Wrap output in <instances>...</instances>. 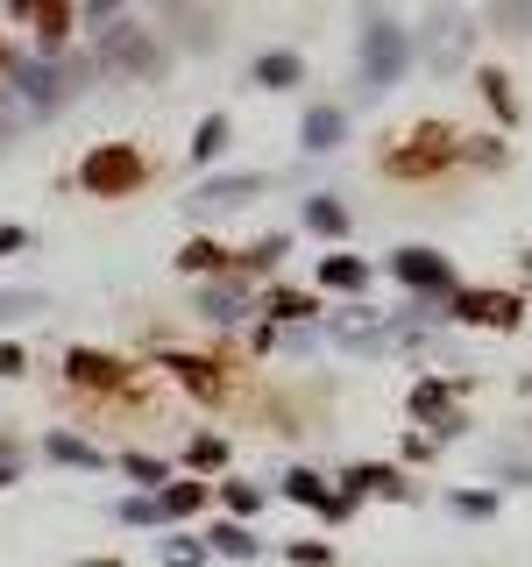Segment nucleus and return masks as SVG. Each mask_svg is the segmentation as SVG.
<instances>
[{"label":"nucleus","mask_w":532,"mask_h":567,"mask_svg":"<svg viewBox=\"0 0 532 567\" xmlns=\"http://www.w3.org/2000/svg\"><path fill=\"white\" fill-rule=\"evenodd\" d=\"M93 192H135L142 185V156L135 149H121V142H107V149H93L86 156V171H79Z\"/></svg>","instance_id":"nucleus-1"},{"label":"nucleus","mask_w":532,"mask_h":567,"mask_svg":"<svg viewBox=\"0 0 532 567\" xmlns=\"http://www.w3.org/2000/svg\"><path fill=\"white\" fill-rule=\"evenodd\" d=\"M391 270H398L412 291H426V298H447V291H454V270H447L433 249H398V263H391Z\"/></svg>","instance_id":"nucleus-2"},{"label":"nucleus","mask_w":532,"mask_h":567,"mask_svg":"<svg viewBox=\"0 0 532 567\" xmlns=\"http://www.w3.org/2000/svg\"><path fill=\"white\" fill-rule=\"evenodd\" d=\"M398 64H405V36L376 22V29H369V86H384V78H398Z\"/></svg>","instance_id":"nucleus-3"},{"label":"nucleus","mask_w":532,"mask_h":567,"mask_svg":"<svg viewBox=\"0 0 532 567\" xmlns=\"http://www.w3.org/2000/svg\"><path fill=\"white\" fill-rule=\"evenodd\" d=\"M107 57L128 64V71H157V50H149V36H142V29H121V22L107 29Z\"/></svg>","instance_id":"nucleus-4"},{"label":"nucleus","mask_w":532,"mask_h":567,"mask_svg":"<svg viewBox=\"0 0 532 567\" xmlns=\"http://www.w3.org/2000/svg\"><path fill=\"white\" fill-rule=\"evenodd\" d=\"M412 404H419V419H426L433 433H454V426H462V419L447 412V390H440V383H419V390H412Z\"/></svg>","instance_id":"nucleus-5"},{"label":"nucleus","mask_w":532,"mask_h":567,"mask_svg":"<svg viewBox=\"0 0 532 567\" xmlns=\"http://www.w3.org/2000/svg\"><path fill=\"white\" fill-rule=\"evenodd\" d=\"M64 369L86 376V383H100V390H128V369H121V362H100V355H71Z\"/></svg>","instance_id":"nucleus-6"},{"label":"nucleus","mask_w":532,"mask_h":567,"mask_svg":"<svg viewBox=\"0 0 532 567\" xmlns=\"http://www.w3.org/2000/svg\"><path fill=\"white\" fill-rule=\"evenodd\" d=\"M320 284H334V291H362V284H369V263H362V256H327V263H320Z\"/></svg>","instance_id":"nucleus-7"},{"label":"nucleus","mask_w":532,"mask_h":567,"mask_svg":"<svg viewBox=\"0 0 532 567\" xmlns=\"http://www.w3.org/2000/svg\"><path fill=\"white\" fill-rule=\"evenodd\" d=\"M454 312H462V319H490V327H511V319H518L511 298H454Z\"/></svg>","instance_id":"nucleus-8"},{"label":"nucleus","mask_w":532,"mask_h":567,"mask_svg":"<svg viewBox=\"0 0 532 567\" xmlns=\"http://www.w3.org/2000/svg\"><path fill=\"white\" fill-rule=\"evenodd\" d=\"M291 497H306V504H320L327 518H348V504H341V497H327V482H320V475H291Z\"/></svg>","instance_id":"nucleus-9"},{"label":"nucleus","mask_w":532,"mask_h":567,"mask_svg":"<svg viewBox=\"0 0 532 567\" xmlns=\"http://www.w3.org/2000/svg\"><path fill=\"white\" fill-rule=\"evenodd\" d=\"M306 227L327 234V241H341V234H348V213H341L334 199H313V206H306Z\"/></svg>","instance_id":"nucleus-10"},{"label":"nucleus","mask_w":532,"mask_h":567,"mask_svg":"<svg viewBox=\"0 0 532 567\" xmlns=\"http://www.w3.org/2000/svg\"><path fill=\"white\" fill-rule=\"evenodd\" d=\"M256 192V178H227V185H206L192 206H235V199H249Z\"/></svg>","instance_id":"nucleus-11"},{"label":"nucleus","mask_w":532,"mask_h":567,"mask_svg":"<svg viewBox=\"0 0 532 567\" xmlns=\"http://www.w3.org/2000/svg\"><path fill=\"white\" fill-rule=\"evenodd\" d=\"M213 553H235V560H249V553H256V539H249L242 525H220V532H213Z\"/></svg>","instance_id":"nucleus-12"},{"label":"nucleus","mask_w":532,"mask_h":567,"mask_svg":"<svg viewBox=\"0 0 532 567\" xmlns=\"http://www.w3.org/2000/svg\"><path fill=\"white\" fill-rule=\"evenodd\" d=\"M50 454H57V461H79V468H100V454H93L86 440H71V433H57V440H50Z\"/></svg>","instance_id":"nucleus-13"},{"label":"nucleus","mask_w":532,"mask_h":567,"mask_svg":"<svg viewBox=\"0 0 532 567\" xmlns=\"http://www.w3.org/2000/svg\"><path fill=\"white\" fill-rule=\"evenodd\" d=\"M157 504H164V518H185V511H199V490H192V482H171Z\"/></svg>","instance_id":"nucleus-14"},{"label":"nucleus","mask_w":532,"mask_h":567,"mask_svg":"<svg viewBox=\"0 0 532 567\" xmlns=\"http://www.w3.org/2000/svg\"><path fill=\"white\" fill-rule=\"evenodd\" d=\"M199 560H206L199 539H164V567H199Z\"/></svg>","instance_id":"nucleus-15"},{"label":"nucleus","mask_w":532,"mask_h":567,"mask_svg":"<svg viewBox=\"0 0 532 567\" xmlns=\"http://www.w3.org/2000/svg\"><path fill=\"white\" fill-rule=\"evenodd\" d=\"M242 305H249V291H206V312L213 319H235Z\"/></svg>","instance_id":"nucleus-16"},{"label":"nucleus","mask_w":532,"mask_h":567,"mask_svg":"<svg viewBox=\"0 0 532 567\" xmlns=\"http://www.w3.org/2000/svg\"><path fill=\"white\" fill-rule=\"evenodd\" d=\"M454 511H462V518H490L497 497H490V490H462V497H454Z\"/></svg>","instance_id":"nucleus-17"},{"label":"nucleus","mask_w":532,"mask_h":567,"mask_svg":"<svg viewBox=\"0 0 532 567\" xmlns=\"http://www.w3.org/2000/svg\"><path fill=\"white\" fill-rule=\"evenodd\" d=\"M334 135H341V114H313V121H306V142H313V149H327Z\"/></svg>","instance_id":"nucleus-18"},{"label":"nucleus","mask_w":532,"mask_h":567,"mask_svg":"<svg viewBox=\"0 0 532 567\" xmlns=\"http://www.w3.org/2000/svg\"><path fill=\"white\" fill-rule=\"evenodd\" d=\"M121 518H135V525H164V504H157V497H135V504H121Z\"/></svg>","instance_id":"nucleus-19"},{"label":"nucleus","mask_w":532,"mask_h":567,"mask_svg":"<svg viewBox=\"0 0 532 567\" xmlns=\"http://www.w3.org/2000/svg\"><path fill=\"white\" fill-rule=\"evenodd\" d=\"M22 312H43V298L36 291H8V298H0V319H22Z\"/></svg>","instance_id":"nucleus-20"},{"label":"nucleus","mask_w":532,"mask_h":567,"mask_svg":"<svg viewBox=\"0 0 532 567\" xmlns=\"http://www.w3.org/2000/svg\"><path fill=\"white\" fill-rule=\"evenodd\" d=\"M291 78H298L291 57H270V64H263V86H291Z\"/></svg>","instance_id":"nucleus-21"},{"label":"nucleus","mask_w":532,"mask_h":567,"mask_svg":"<svg viewBox=\"0 0 532 567\" xmlns=\"http://www.w3.org/2000/svg\"><path fill=\"white\" fill-rule=\"evenodd\" d=\"M192 461H199V468H220L227 447H220V440H192Z\"/></svg>","instance_id":"nucleus-22"},{"label":"nucleus","mask_w":532,"mask_h":567,"mask_svg":"<svg viewBox=\"0 0 532 567\" xmlns=\"http://www.w3.org/2000/svg\"><path fill=\"white\" fill-rule=\"evenodd\" d=\"M220 142H227V128H220V121H206V135H199V164H206V156H220Z\"/></svg>","instance_id":"nucleus-23"},{"label":"nucleus","mask_w":532,"mask_h":567,"mask_svg":"<svg viewBox=\"0 0 532 567\" xmlns=\"http://www.w3.org/2000/svg\"><path fill=\"white\" fill-rule=\"evenodd\" d=\"M0 376H22V348H0Z\"/></svg>","instance_id":"nucleus-24"},{"label":"nucleus","mask_w":532,"mask_h":567,"mask_svg":"<svg viewBox=\"0 0 532 567\" xmlns=\"http://www.w3.org/2000/svg\"><path fill=\"white\" fill-rule=\"evenodd\" d=\"M22 241H29L22 227H0V256H8V249H22Z\"/></svg>","instance_id":"nucleus-25"},{"label":"nucleus","mask_w":532,"mask_h":567,"mask_svg":"<svg viewBox=\"0 0 532 567\" xmlns=\"http://www.w3.org/2000/svg\"><path fill=\"white\" fill-rule=\"evenodd\" d=\"M8 475H15V468H8V461H0V482H8Z\"/></svg>","instance_id":"nucleus-26"}]
</instances>
